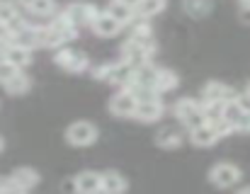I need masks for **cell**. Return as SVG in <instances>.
I'll list each match as a JSON object with an SVG mask.
<instances>
[{
  "mask_svg": "<svg viewBox=\"0 0 250 194\" xmlns=\"http://www.w3.org/2000/svg\"><path fill=\"white\" fill-rule=\"evenodd\" d=\"M78 37V27L66 17V12H59L46 27H44V46L46 49H59L66 41Z\"/></svg>",
  "mask_w": 250,
  "mask_h": 194,
  "instance_id": "1",
  "label": "cell"
},
{
  "mask_svg": "<svg viewBox=\"0 0 250 194\" xmlns=\"http://www.w3.org/2000/svg\"><path fill=\"white\" fill-rule=\"evenodd\" d=\"M131 76H134V66L124 58L117 63H104V66L95 68V78H100L109 85H117V88H129Z\"/></svg>",
  "mask_w": 250,
  "mask_h": 194,
  "instance_id": "2",
  "label": "cell"
},
{
  "mask_svg": "<svg viewBox=\"0 0 250 194\" xmlns=\"http://www.w3.org/2000/svg\"><path fill=\"white\" fill-rule=\"evenodd\" d=\"M172 114H175L177 121H180L182 126H187V129H192V126L207 121L204 109H202V102L194 99V97H182V99H177L175 107H172Z\"/></svg>",
  "mask_w": 250,
  "mask_h": 194,
  "instance_id": "3",
  "label": "cell"
},
{
  "mask_svg": "<svg viewBox=\"0 0 250 194\" xmlns=\"http://www.w3.org/2000/svg\"><path fill=\"white\" fill-rule=\"evenodd\" d=\"M241 180V168L233 165V163H216L211 170H209V182L219 190H229V187H236Z\"/></svg>",
  "mask_w": 250,
  "mask_h": 194,
  "instance_id": "4",
  "label": "cell"
},
{
  "mask_svg": "<svg viewBox=\"0 0 250 194\" xmlns=\"http://www.w3.org/2000/svg\"><path fill=\"white\" fill-rule=\"evenodd\" d=\"M100 131L95 124L90 121H73L68 129H66V141L71 146H78V148H85V146H92L97 141Z\"/></svg>",
  "mask_w": 250,
  "mask_h": 194,
  "instance_id": "5",
  "label": "cell"
},
{
  "mask_svg": "<svg viewBox=\"0 0 250 194\" xmlns=\"http://www.w3.org/2000/svg\"><path fill=\"white\" fill-rule=\"evenodd\" d=\"M54 63L59 68L68 71V73H85L87 66H90L87 56L83 51H78V49H59L56 56H54Z\"/></svg>",
  "mask_w": 250,
  "mask_h": 194,
  "instance_id": "6",
  "label": "cell"
},
{
  "mask_svg": "<svg viewBox=\"0 0 250 194\" xmlns=\"http://www.w3.org/2000/svg\"><path fill=\"white\" fill-rule=\"evenodd\" d=\"M166 107L158 97H151V99H139L136 102V109H134V119H139L141 124H156L161 116H163Z\"/></svg>",
  "mask_w": 250,
  "mask_h": 194,
  "instance_id": "7",
  "label": "cell"
},
{
  "mask_svg": "<svg viewBox=\"0 0 250 194\" xmlns=\"http://www.w3.org/2000/svg\"><path fill=\"white\" fill-rule=\"evenodd\" d=\"M7 180H10L12 192H29L42 182V175L34 168H17V170H12V175Z\"/></svg>",
  "mask_w": 250,
  "mask_h": 194,
  "instance_id": "8",
  "label": "cell"
},
{
  "mask_svg": "<svg viewBox=\"0 0 250 194\" xmlns=\"http://www.w3.org/2000/svg\"><path fill=\"white\" fill-rule=\"evenodd\" d=\"M136 97L131 90H122V93H117V95L112 97V102H109V112L114 114V116H119V119H134V109H136Z\"/></svg>",
  "mask_w": 250,
  "mask_h": 194,
  "instance_id": "9",
  "label": "cell"
},
{
  "mask_svg": "<svg viewBox=\"0 0 250 194\" xmlns=\"http://www.w3.org/2000/svg\"><path fill=\"white\" fill-rule=\"evenodd\" d=\"M90 27H92V32L97 34V37H117L124 27L104 10V12H95V17L90 19Z\"/></svg>",
  "mask_w": 250,
  "mask_h": 194,
  "instance_id": "10",
  "label": "cell"
},
{
  "mask_svg": "<svg viewBox=\"0 0 250 194\" xmlns=\"http://www.w3.org/2000/svg\"><path fill=\"white\" fill-rule=\"evenodd\" d=\"M219 138H221V136L216 134V129H214L209 121L197 124V126H192V129H189V143H192V146H197V148H211Z\"/></svg>",
  "mask_w": 250,
  "mask_h": 194,
  "instance_id": "11",
  "label": "cell"
},
{
  "mask_svg": "<svg viewBox=\"0 0 250 194\" xmlns=\"http://www.w3.org/2000/svg\"><path fill=\"white\" fill-rule=\"evenodd\" d=\"M2 58H7L12 66H17L22 71L32 63V49H27L17 41H7V44H2Z\"/></svg>",
  "mask_w": 250,
  "mask_h": 194,
  "instance_id": "12",
  "label": "cell"
},
{
  "mask_svg": "<svg viewBox=\"0 0 250 194\" xmlns=\"http://www.w3.org/2000/svg\"><path fill=\"white\" fill-rule=\"evenodd\" d=\"M156 76H158V68L151 66L148 61L134 66V76H131V83L129 88H148V90H156Z\"/></svg>",
  "mask_w": 250,
  "mask_h": 194,
  "instance_id": "13",
  "label": "cell"
},
{
  "mask_svg": "<svg viewBox=\"0 0 250 194\" xmlns=\"http://www.w3.org/2000/svg\"><path fill=\"white\" fill-rule=\"evenodd\" d=\"M63 12H66V17H68L76 27H85V24H90V19L95 17L97 7H95V5H90V2L78 0V2H71Z\"/></svg>",
  "mask_w": 250,
  "mask_h": 194,
  "instance_id": "14",
  "label": "cell"
},
{
  "mask_svg": "<svg viewBox=\"0 0 250 194\" xmlns=\"http://www.w3.org/2000/svg\"><path fill=\"white\" fill-rule=\"evenodd\" d=\"M238 95L233 88H229V85H224V83H219V80H211V83H207L204 88H202V102L207 104V102H226V99H233V97Z\"/></svg>",
  "mask_w": 250,
  "mask_h": 194,
  "instance_id": "15",
  "label": "cell"
},
{
  "mask_svg": "<svg viewBox=\"0 0 250 194\" xmlns=\"http://www.w3.org/2000/svg\"><path fill=\"white\" fill-rule=\"evenodd\" d=\"M129 187V182L124 180L122 173L117 170H109V173H100V192L107 194H122Z\"/></svg>",
  "mask_w": 250,
  "mask_h": 194,
  "instance_id": "16",
  "label": "cell"
},
{
  "mask_svg": "<svg viewBox=\"0 0 250 194\" xmlns=\"http://www.w3.org/2000/svg\"><path fill=\"white\" fill-rule=\"evenodd\" d=\"M73 187L81 194H97L100 192V173H95V170L78 173L76 180H73Z\"/></svg>",
  "mask_w": 250,
  "mask_h": 194,
  "instance_id": "17",
  "label": "cell"
},
{
  "mask_svg": "<svg viewBox=\"0 0 250 194\" xmlns=\"http://www.w3.org/2000/svg\"><path fill=\"white\" fill-rule=\"evenodd\" d=\"M2 88L7 90V95L20 97V95H27V93H29V88H32V80H29V76H27L24 71H17L12 78H7V80L2 83Z\"/></svg>",
  "mask_w": 250,
  "mask_h": 194,
  "instance_id": "18",
  "label": "cell"
},
{
  "mask_svg": "<svg viewBox=\"0 0 250 194\" xmlns=\"http://www.w3.org/2000/svg\"><path fill=\"white\" fill-rule=\"evenodd\" d=\"M122 56H124V61H129L131 66H139V63H144V61L151 58V56L146 54V49H144L139 41H134V39H126V41L122 44Z\"/></svg>",
  "mask_w": 250,
  "mask_h": 194,
  "instance_id": "19",
  "label": "cell"
},
{
  "mask_svg": "<svg viewBox=\"0 0 250 194\" xmlns=\"http://www.w3.org/2000/svg\"><path fill=\"white\" fill-rule=\"evenodd\" d=\"M182 141H185V136L177 131V129H161L158 134H156V143L161 146V148H166V151H175V148H180L182 146Z\"/></svg>",
  "mask_w": 250,
  "mask_h": 194,
  "instance_id": "20",
  "label": "cell"
},
{
  "mask_svg": "<svg viewBox=\"0 0 250 194\" xmlns=\"http://www.w3.org/2000/svg\"><path fill=\"white\" fill-rule=\"evenodd\" d=\"M180 85V78L175 71L170 68H158V76H156V93H170Z\"/></svg>",
  "mask_w": 250,
  "mask_h": 194,
  "instance_id": "21",
  "label": "cell"
},
{
  "mask_svg": "<svg viewBox=\"0 0 250 194\" xmlns=\"http://www.w3.org/2000/svg\"><path fill=\"white\" fill-rule=\"evenodd\" d=\"M166 5H167V0H139L136 7H134V12L141 15V17H146V19H151V17L161 15L166 10Z\"/></svg>",
  "mask_w": 250,
  "mask_h": 194,
  "instance_id": "22",
  "label": "cell"
},
{
  "mask_svg": "<svg viewBox=\"0 0 250 194\" xmlns=\"http://www.w3.org/2000/svg\"><path fill=\"white\" fill-rule=\"evenodd\" d=\"M107 12H109V15H112L122 27H126V24L131 22V17H134V10H131V7H126V5H122V2H117V0H112V2H109Z\"/></svg>",
  "mask_w": 250,
  "mask_h": 194,
  "instance_id": "23",
  "label": "cell"
},
{
  "mask_svg": "<svg viewBox=\"0 0 250 194\" xmlns=\"http://www.w3.org/2000/svg\"><path fill=\"white\" fill-rule=\"evenodd\" d=\"M182 7H185V12L192 15V17H204V15L211 10V0H185Z\"/></svg>",
  "mask_w": 250,
  "mask_h": 194,
  "instance_id": "24",
  "label": "cell"
},
{
  "mask_svg": "<svg viewBox=\"0 0 250 194\" xmlns=\"http://www.w3.org/2000/svg\"><path fill=\"white\" fill-rule=\"evenodd\" d=\"M32 15H39V17H49L56 12V0H32V5L27 7Z\"/></svg>",
  "mask_w": 250,
  "mask_h": 194,
  "instance_id": "25",
  "label": "cell"
},
{
  "mask_svg": "<svg viewBox=\"0 0 250 194\" xmlns=\"http://www.w3.org/2000/svg\"><path fill=\"white\" fill-rule=\"evenodd\" d=\"M20 17V7L12 2V0H0V22L10 24L12 19Z\"/></svg>",
  "mask_w": 250,
  "mask_h": 194,
  "instance_id": "26",
  "label": "cell"
},
{
  "mask_svg": "<svg viewBox=\"0 0 250 194\" xmlns=\"http://www.w3.org/2000/svg\"><path fill=\"white\" fill-rule=\"evenodd\" d=\"M233 131L236 134H250V109H243L238 114V119L233 121Z\"/></svg>",
  "mask_w": 250,
  "mask_h": 194,
  "instance_id": "27",
  "label": "cell"
},
{
  "mask_svg": "<svg viewBox=\"0 0 250 194\" xmlns=\"http://www.w3.org/2000/svg\"><path fill=\"white\" fill-rule=\"evenodd\" d=\"M17 71H20V68H17V66H12L7 58H0V85H2L7 78H12Z\"/></svg>",
  "mask_w": 250,
  "mask_h": 194,
  "instance_id": "28",
  "label": "cell"
},
{
  "mask_svg": "<svg viewBox=\"0 0 250 194\" xmlns=\"http://www.w3.org/2000/svg\"><path fill=\"white\" fill-rule=\"evenodd\" d=\"M10 37H12V32H10V24L0 22V46H2V44H7V41H10Z\"/></svg>",
  "mask_w": 250,
  "mask_h": 194,
  "instance_id": "29",
  "label": "cell"
},
{
  "mask_svg": "<svg viewBox=\"0 0 250 194\" xmlns=\"http://www.w3.org/2000/svg\"><path fill=\"white\" fill-rule=\"evenodd\" d=\"M2 192H12V187H10V180L0 175V194Z\"/></svg>",
  "mask_w": 250,
  "mask_h": 194,
  "instance_id": "30",
  "label": "cell"
},
{
  "mask_svg": "<svg viewBox=\"0 0 250 194\" xmlns=\"http://www.w3.org/2000/svg\"><path fill=\"white\" fill-rule=\"evenodd\" d=\"M241 17L246 22H250V5H241Z\"/></svg>",
  "mask_w": 250,
  "mask_h": 194,
  "instance_id": "31",
  "label": "cell"
},
{
  "mask_svg": "<svg viewBox=\"0 0 250 194\" xmlns=\"http://www.w3.org/2000/svg\"><path fill=\"white\" fill-rule=\"evenodd\" d=\"M12 2H15L17 7H29V5H32V0H12Z\"/></svg>",
  "mask_w": 250,
  "mask_h": 194,
  "instance_id": "32",
  "label": "cell"
},
{
  "mask_svg": "<svg viewBox=\"0 0 250 194\" xmlns=\"http://www.w3.org/2000/svg\"><path fill=\"white\" fill-rule=\"evenodd\" d=\"M117 2H122V5H126V7H131V10H134L139 0H117Z\"/></svg>",
  "mask_w": 250,
  "mask_h": 194,
  "instance_id": "33",
  "label": "cell"
},
{
  "mask_svg": "<svg viewBox=\"0 0 250 194\" xmlns=\"http://www.w3.org/2000/svg\"><path fill=\"white\" fill-rule=\"evenodd\" d=\"M238 194H250V187H243V190H238Z\"/></svg>",
  "mask_w": 250,
  "mask_h": 194,
  "instance_id": "34",
  "label": "cell"
},
{
  "mask_svg": "<svg viewBox=\"0 0 250 194\" xmlns=\"http://www.w3.org/2000/svg\"><path fill=\"white\" fill-rule=\"evenodd\" d=\"M2 148H5V141H2V136H0V151H2Z\"/></svg>",
  "mask_w": 250,
  "mask_h": 194,
  "instance_id": "35",
  "label": "cell"
}]
</instances>
